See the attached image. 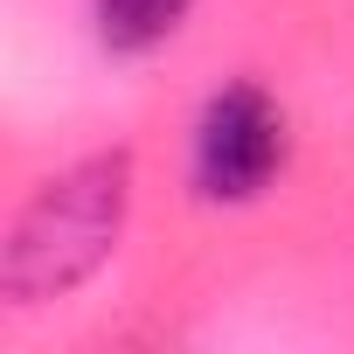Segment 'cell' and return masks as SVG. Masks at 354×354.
Listing matches in <instances>:
<instances>
[{
  "label": "cell",
  "instance_id": "obj_2",
  "mask_svg": "<svg viewBox=\"0 0 354 354\" xmlns=\"http://www.w3.org/2000/svg\"><path fill=\"white\" fill-rule=\"evenodd\" d=\"M285 104L264 91V84H223L202 118H195V153H188V174H195V195L202 202H257L278 174H285Z\"/></svg>",
  "mask_w": 354,
  "mask_h": 354
},
{
  "label": "cell",
  "instance_id": "obj_1",
  "mask_svg": "<svg viewBox=\"0 0 354 354\" xmlns=\"http://www.w3.org/2000/svg\"><path fill=\"white\" fill-rule=\"evenodd\" d=\"M132 209V153H91L21 202L0 257V292L15 306H49L70 299L84 278L104 271V257L125 236Z\"/></svg>",
  "mask_w": 354,
  "mask_h": 354
},
{
  "label": "cell",
  "instance_id": "obj_3",
  "mask_svg": "<svg viewBox=\"0 0 354 354\" xmlns=\"http://www.w3.org/2000/svg\"><path fill=\"white\" fill-rule=\"evenodd\" d=\"M188 8L195 0H91V21L111 56H153L160 42L181 35Z\"/></svg>",
  "mask_w": 354,
  "mask_h": 354
}]
</instances>
